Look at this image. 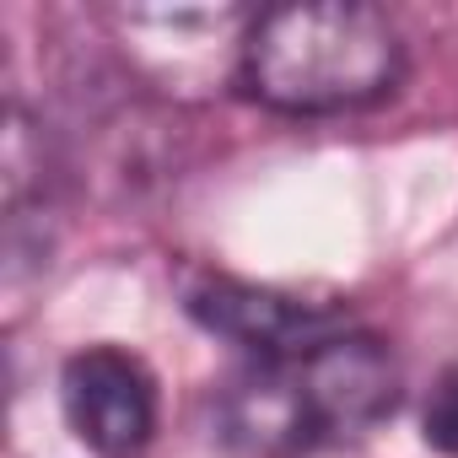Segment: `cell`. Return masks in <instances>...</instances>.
<instances>
[{
	"label": "cell",
	"instance_id": "obj_4",
	"mask_svg": "<svg viewBox=\"0 0 458 458\" xmlns=\"http://www.w3.org/2000/svg\"><path fill=\"white\" fill-rule=\"evenodd\" d=\"M60 404L71 431L98 458H135L157 431V377L119 345L76 351L60 372Z\"/></svg>",
	"mask_w": 458,
	"mask_h": 458
},
{
	"label": "cell",
	"instance_id": "obj_2",
	"mask_svg": "<svg viewBox=\"0 0 458 458\" xmlns=\"http://www.w3.org/2000/svg\"><path fill=\"white\" fill-rule=\"evenodd\" d=\"M404 76V38L388 12L356 0L270 6L238 44V87L297 119L383 103Z\"/></svg>",
	"mask_w": 458,
	"mask_h": 458
},
{
	"label": "cell",
	"instance_id": "obj_5",
	"mask_svg": "<svg viewBox=\"0 0 458 458\" xmlns=\"http://www.w3.org/2000/svg\"><path fill=\"white\" fill-rule=\"evenodd\" d=\"M420 431L426 442L442 453V458H458V367H447L431 394H426V410H420Z\"/></svg>",
	"mask_w": 458,
	"mask_h": 458
},
{
	"label": "cell",
	"instance_id": "obj_3",
	"mask_svg": "<svg viewBox=\"0 0 458 458\" xmlns=\"http://www.w3.org/2000/svg\"><path fill=\"white\" fill-rule=\"evenodd\" d=\"M183 308L199 329L243 345L249 356H281L302 351L313 340H329L351 329V308L340 297L286 292V286H254L221 270H194L183 281Z\"/></svg>",
	"mask_w": 458,
	"mask_h": 458
},
{
	"label": "cell",
	"instance_id": "obj_1",
	"mask_svg": "<svg viewBox=\"0 0 458 458\" xmlns=\"http://www.w3.org/2000/svg\"><path fill=\"white\" fill-rule=\"evenodd\" d=\"M399 404V361L367 329L302 351L249 356L210 399L221 447L238 458H318L361 442Z\"/></svg>",
	"mask_w": 458,
	"mask_h": 458
}]
</instances>
